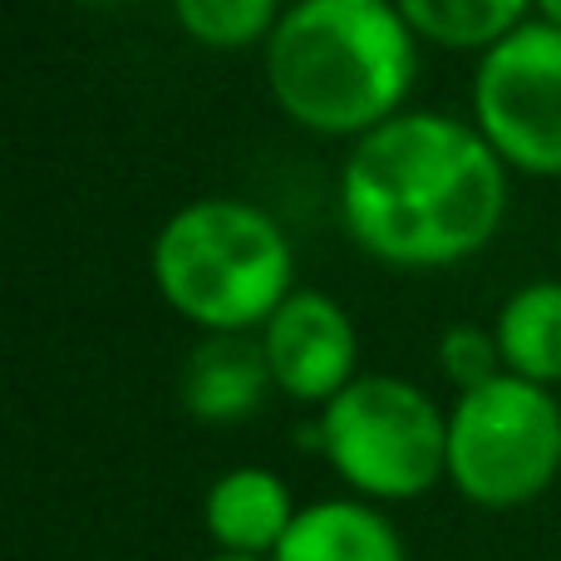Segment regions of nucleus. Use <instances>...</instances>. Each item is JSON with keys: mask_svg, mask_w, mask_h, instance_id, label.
Here are the masks:
<instances>
[{"mask_svg": "<svg viewBox=\"0 0 561 561\" xmlns=\"http://www.w3.org/2000/svg\"><path fill=\"white\" fill-rule=\"evenodd\" d=\"M345 227L394 266H444L478 252L503 217L493 144L444 114H399L345 163Z\"/></svg>", "mask_w": 561, "mask_h": 561, "instance_id": "obj_1", "label": "nucleus"}, {"mask_svg": "<svg viewBox=\"0 0 561 561\" xmlns=\"http://www.w3.org/2000/svg\"><path fill=\"white\" fill-rule=\"evenodd\" d=\"M266 79L306 128L375 134L414 84L409 20L389 0H300L272 35Z\"/></svg>", "mask_w": 561, "mask_h": 561, "instance_id": "obj_2", "label": "nucleus"}, {"mask_svg": "<svg viewBox=\"0 0 561 561\" xmlns=\"http://www.w3.org/2000/svg\"><path fill=\"white\" fill-rule=\"evenodd\" d=\"M153 276L187 320L213 330H247L286 306L290 247L262 207L193 203L163 227Z\"/></svg>", "mask_w": 561, "mask_h": 561, "instance_id": "obj_3", "label": "nucleus"}, {"mask_svg": "<svg viewBox=\"0 0 561 561\" xmlns=\"http://www.w3.org/2000/svg\"><path fill=\"white\" fill-rule=\"evenodd\" d=\"M335 473L369 497H419L448 473V419L409 379H350L320 419Z\"/></svg>", "mask_w": 561, "mask_h": 561, "instance_id": "obj_4", "label": "nucleus"}, {"mask_svg": "<svg viewBox=\"0 0 561 561\" xmlns=\"http://www.w3.org/2000/svg\"><path fill=\"white\" fill-rule=\"evenodd\" d=\"M561 468V409L542 385L497 375L448 419V478L478 507H523Z\"/></svg>", "mask_w": 561, "mask_h": 561, "instance_id": "obj_5", "label": "nucleus"}, {"mask_svg": "<svg viewBox=\"0 0 561 561\" xmlns=\"http://www.w3.org/2000/svg\"><path fill=\"white\" fill-rule=\"evenodd\" d=\"M473 104L493 153L527 173H561V30L517 25L488 49Z\"/></svg>", "mask_w": 561, "mask_h": 561, "instance_id": "obj_6", "label": "nucleus"}, {"mask_svg": "<svg viewBox=\"0 0 561 561\" xmlns=\"http://www.w3.org/2000/svg\"><path fill=\"white\" fill-rule=\"evenodd\" d=\"M266 365L296 399H335L355 369V325L330 296L300 290L266 320Z\"/></svg>", "mask_w": 561, "mask_h": 561, "instance_id": "obj_7", "label": "nucleus"}, {"mask_svg": "<svg viewBox=\"0 0 561 561\" xmlns=\"http://www.w3.org/2000/svg\"><path fill=\"white\" fill-rule=\"evenodd\" d=\"M290 523H296L290 493L266 468H232L207 493V533L222 542V552H237V557L272 552L276 557Z\"/></svg>", "mask_w": 561, "mask_h": 561, "instance_id": "obj_8", "label": "nucleus"}, {"mask_svg": "<svg viewBox=\"0 0 561 561\" xmlns=\"http://www.w3.org/2000/svg\"><path fill=\"white\" fill-rule=\"evenodd\" d=\"M266 379H272L266 350H256L242 335H213L183 365V404L193 419L232 424L262 404Z\"/></svg>", "mask_w": 561, "mask_h": 561, "instance_id": "obj_9", "label": "nucleus"}, {"mask_svg": "<svg viewBox=\"0 0 561 561\" xmlns=\"http://www.w3.org/2000/svg\"><path fill=\"white\" fill-rule=\"evenodd\" d=\"M272 561H404V542L375 507L316 503L296 513Z\"/></svg>", "mask_w": 561, "mask_h": 561, "instance_id": "obj_10", "label": "nucleus"}, {"mask_svg": "<svg viewBox=\"0 0 561 561\" xmlns=\"http://www.w3.org/2000/svg\"><path fill=\"white\" fill-rule=\"evenodd\" d=\"M497 350L517 379H561V280H537L507 300L497 320Z\"/></svg>", "mask_w": 561, "mask_h": 561, "instance_id": "obj_11", "label": "nucleus"}, {"mask_svg": "<svg viewBox=\"0 0 561 561\" xmlns=\"http://www.w3.org/2000/svg\"><path fill=\"white\" fill-rule=\"evenodd\" d=\"M527 0H399V15L428 39L454 49L503 45Z\"/></svg>", "mask_w": 561, "mask_h": 561, "instance_id": "obj_12", "label": "nucleus"}, {"mask_svg": "<svg viewBox=\"0 0 561 561\" xmlns=\"http://www.w3.org/2000/svg\"><path fill=\"white\" fill-rule=\"evenodd\" d=\"M187 35L207 45H252L272 30L276 0H173Z\"/></svg>", "mask_w": 561, "mask_h": 561, "instance_id": "obj_13", "label": "nucleus"}, {"mask_svg": "<svg viewBox=\"0 0 561 561\" xmlns=\"http://www.w3.org/2000/svg\"><path fill=\"white\" fill-rule=\"evenodd\" d=\"M438 359H444L448 379L463 385V394H468V389H483L497 379L503 350H497V335H483L478 325H454L444 335V345H438Z\"/></svg>", "mask_w": 561, "mask_h": 561, "instance_id": "obj_14", "label": "nucleus"}, {"mask_svg": "<svg viewBox=\"0 0 561 561\" xmlns=\"http://www.w3.org/2000/svg\"><path fill=\"white\" fill-rule=\"evenodd\" d=\"M537 5L547 10V20H552V25L561 30V0H537Z\"/></svg>", "mask_w": 561, "mask_h": 561, "instance_id": "obj_15", "label": "nucleus"}, {"mask_svg": "<svg viewBox=\"0 0 561 561\" xmlns=\"http://www.w3.org/2000/svg\"><path fill=\"white\" fill-rule=\"evenodd\" d=\"M213 561H266V557H237V552H222V557H213Z\"/></svg>", "mask_w": 561, "mask_h": 561, "instance_id": "obj_16", "label": "nucleus"}, {"mask_svg": "<svg viewBox=\"0 0 561 561\" xmlns=\"http://www.w3.org/2000/svg\"><path fill=\"white\" fill-rule=\"evenodd\" d=\"M84 5H134V0H84Z\"/></svg>", "mask_w": 561, "mask_h": 561, "instance_id": "obj_17", "label": "nucleus"}]
</instances>
